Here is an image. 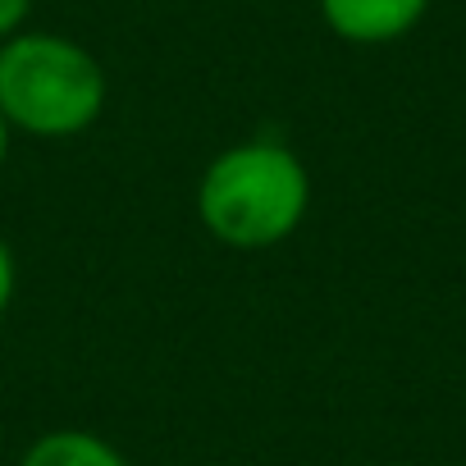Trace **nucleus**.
I'll return each mask as SVG.
<instances>
[{
    "label": "nucleus",
    "instance_id": "obj_1",
    "mask_svg": "<svg viewBox=\"0 0 466 466\" xmlns=\"http://www.w3.org/2000/svg\"><path fill=\"white\" fill-rule=\"evenodd\" d=\"M311 210V174L284 142L252 137L224 147L197 183V219L219 248L270 252L302 228Z\"/></svg>",
    "mask_w": 466,
    "mask_h": 466
},
{
    "label": "nucleus",
    "instance_id": "obj_3",
    "mask_svg": "<svg viewBox=\"0 0 466 466\" xmlns=\"http://www.w3.org/2000/svg\"><path fill=\"white\" fill-rule=\"evenodd\" d=\"M430 10V0H320V19L352 46H389L407 37Z\"/></svg>",
    "mask_w": 466,
    "mask_h": 466
},
{
    "label": "nucleus",
    "instance_id": "obj_2",
    "mask_svg": "<svg viewBox=\"0 0 466 466\" xmlns=\"http://www.w3.org/2000/svg\"><path fill=\"white\" fill-rule=\"evenodd\" d=\"M110 101L101 60L60 33H15L0 42V115L28 137H78Z\"/></svg>",
    "mask_w": 466,
    "mask_h": 466
},
{
    "label": "nucleus",
    "instance_id": "obj_6",
    "mask_svg": "<svg viewBox=\"0 0 466 466\" xmlns=\"http://www.w3.org/2000/svg\"><path fill=\"white\" fill-rule=\"evenodd\" d=\"M28 15H33V0H0V42L24 33Z\"/></svg>",
    "mask_w": 466,
    "mask_h": 466
},
{
    "label": "nucleus",
    "instance_id": "obj_4",
    "mask_svg": "<svg viewBox=\"0 0 466 466\" xmlns=\"http://www.w3.org/2000/svg\"><path fill=\"white\" fill-rule=\"evenodd\" d=\"M19 466H128V461L96 430H46L24 448Z\"/></svg>",
    "mask_w": 466,
    "mask_h": 466
},
{
    "label": "nucleus",
    "instance_id": "obj_5",
    "mask_svg": "<svg viewBox=\"0 0 466 466\" xmlns=\"http://www.w3.org/2000/svg\"><path fill=\"white\" fill-rule=\"evenodd\" d=\"M15 289H19V266H15L10 243L0 238V320H5V311H10V302H15Z\"/></svg>",
    "mask_w": 466,
    "mask_h": 466
},
{
    "label": "nucleus",
    "instance_id": "obj_7",
    "mask_svg": "<svg viewBox=\"0 0 466 466\" xmlns=\"http://www.w3.org/2000/svg\"><path fill=\"white\" fill-rule=\"evenodd\" d=\"M10 142H15V128H10V119L0 115V165L10 160Z\"/></svg>",
    "mask_w": 466,
    "mask_h": 466
}]
</instances>
